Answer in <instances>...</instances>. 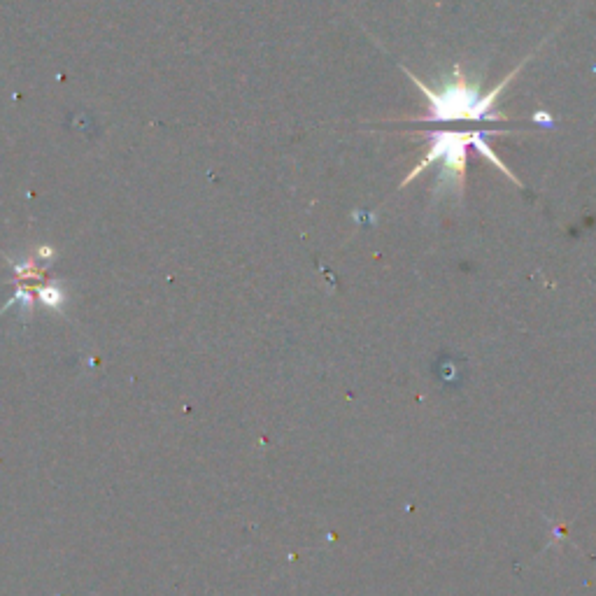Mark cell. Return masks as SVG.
<instances>
[{"label": "cell", "mask_w": 596, "mask_h": 596, "mask_svg": "<svg viewBox=\"0 0 596 596\" xmlns=\"http://www.w3.org/2000/svg\"><path fill=\"white\" fill-rule=\"evenodd\" d=\"M531 56H527L513 73L503 77V82L496 84L492 91L482 94L478 82H468L459 66H454V82H445L441 89L427 87L420 77L410 73L408 68H403V73L408 75V80L422 91V96L429 103V115L424 117H403V122H459V119H468V122H508L506 115L496 112L494 103L499 98L510 82L515 80V75L527 66Z\"/></svg>", "instance_id": "obj_1"}, {"label": "cell", "mask_w": 596, "mask_h": 596, "mask_svg": "<svg viewBox=\"0 0 596 596\" xmlns=\"http://www.w3.org/2000/svg\"><path fill=\"white\" fill-rule=\"evenodd\" d=\"M429 140L427 154L417 166L410 170L401 187H408L417 175H422L436 161L443 163L436 187L443 191H454L461 198L466 187V147L473 145L475 131H431L422 133Z\"/></svg>", "instance_id": "obj_2"}]
</instances>
